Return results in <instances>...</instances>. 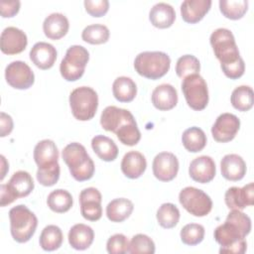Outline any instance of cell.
Here are the masks:
<instances>
[{
	"instance_id": "6da1fadb",
	"label": "cell",
	"mask_w": 254,
	"mask_h": 254,
	"mask_svg": "<svg viewBox=\"0 0 254 254\" xmlns=\"http://www.w3.org/2000/svg\"><path fill=\"white\" fill-rule=\"evenodd\" d=\"M101 127L115 133L119 141L126 146H135L141 139V133L133 114L124 108L107 106L100 116Z\"/></svg>"
},
{
	"instance_id": "7a4b0ae2",
	"label": "cell",
	"mask_w": 254,
	"mask_h": 254,
	"mask_svg": "<svg viewBox=\"0 0 254 254\" xmlns=\"http://www.w3.org/2000/svg\"><path fill=\"white\" fill-rule=\"evenodd\" d=\"M251 219L248 215L238 209H231L224 223L218 225L213 233L215 241L221 248L231 246L250 233Z\"/></svg>"
},
{
	"instance_id": "3957f363",
	"label": "cell",
	"mask_w": 254,
	"mask_h": 254,
	"mask_svg": "<svg viewBox=\"0 0 254 254\" xmlns=\"http://www.w3.org/2000/svg\"><path fill=\"white\" fill-rule=\"evenodd\" d=\"M62 156L75 181L84 182L93 177L95 166L83 145L77 142L69 143L64 148Z\"/></svg>"
},
{
	"instance_id": "277c9868",
	"label": "cell",
	"mask_w": 254,
	"mask_h": 254,
	"mask_svg": "<svg viewBox=\"0 0 254 254\" xmlns=\"http://www.w3.org/2000/svg\"><path fill=\"white\" fill-rule=\"evenodd\" d=\"M10 232L18 243L28 242L34 235L38 226V218L26 205L19 204L9 211Z\"/></svg>"
},
{
	"instance_id": "5b68a950",
	"label": "cell",
	"mask_w": 254,
	"mask_h": 254,
	"mask_svg": "<svg viewBox=\"0 0 254 254\" xmlns=\"http://www.w3.org/2000/svg\"><path fill=\"white\" fill-rule=\"evenodd\" d=\"M171 59L164 52H143L134 61V68L138 74L148 79H159L170 69Z\"/></svg>"
},
{
	"instance_id": "8992f818",
	"label": "cell",
	"mask_w": 254,
	"mask_h": 254,
	"mask_svg": "<svg viewBox=\"0 0 254 254\" xmlns=\"http://www.w3.org/2000/svg\"><path fill=\"white\" fill-rule=\"evenodd\" d=\"M210 45L220 66L236 63L241 59L232 32L225 28L214 30L209 38Z\"/></svg>"
},
{
	"instance_id": "52a82bcc",
	"label": "cell",
	"mask_w": 254,
	"mask_h": 254,
	"mask_svg": "<svg viewBox=\"0 0 254 254\" xmlns=\"http://www.w3.org/2000/svg\"><path fill=\"white\" fill-rule=\"evenodd\" d=\"M69 106L73 117L79 121L92 119L98 107V95L89 86H80L69 94Z\"/></svg>"
},
{
	"instance_id": "ba28073f",
	"label": "cell",
	"mask_w": 254,
	"mask_h": 254,
	"mask_svg": "<svg viewBox=\"0 0 254 254\" xmlns=\"http://www.w3.org/2000/svg\"><path fill=\"white\" fill-rule=\"evenodd\" d=\"M35 188L32 176L26 171L15 172L7 184L0 186V205L6 206L20 197L29 195Z\"/></svg>"
},
{
	"instance_id": "9c48e42d",
	"label": "cell",
	"mask_w": 254,
	"mask_h": 254,
	"mask_svg": "<svg viewBox=\"0 0 254 254\" xmlns=\"http://www.w3.org/2000/svg\"><path fill=\"white\" fill-rule=\"evenodd\" d=\"M88 61L89 53L84 47L79 45L70 46L60 64V71L64 79L67 81L79 79L84 73Z\"/></svg>"
},
{
	"instance_id": "30bf717a",
	"label": "cell",
	"mask_w": 254,
	"mask_h": 254,
	"mask_svg": "<svg viewBox=\"0 0 254 254\" xmlns=\"http://www.w3.org/2000/svg\"><path fill=\"white\" fill-rule=\"evenodd\" d=\"M182 91L188 105L196 111L202 110L208 103V88L199 73L190 74L182 81Z\"/></svg>"
},
{
	"instance_id": "8fae6325",
	"label": "cell",
	"mask_w": 254,
	"mask_h": 254,
	"mask_svg": "<svg viewBox=\"0 0 254 254\" xmlns=\"http://www.w3.org/2000/svg\"><path fill=\"white\" fill-rule=\"evenodd\" d=\"M179 200L188 212L197 217L207 215L212 208L210 196L194 187L183 189L179 193Z\"/></svg>"
},
{
	"instance_id": "7c38bea8",
	"label": "cell",
	"mask_w": 254,
	"mask_h": 254,
	"mask_svg": "<svg viewBox=\"0 0 254 254\" xmlns=\"http://www.w3.org/2000/svg\"><path fill=\"white\" fill-rule=\"evenodd\" d=\"M7 83L16 89H28L35 81V74L31 67L22 61H14L5 68Z\"/></svg>"
},
{
	"instance_id": "4fadbf2b",
	"label": "cell",
	"mask_w": 254,
	"mask_h": 254,
	"mask_svg": "<svg viewBox=\"0 0 254 254\" xmlns=\"http://www.w3.org/2000/svg\"><path fill=\"white\" fill-rule=\"evenodd\" d=\"M102 196L95 188H86L79 193L80 213L83 218L89 221H97L102 216Z\"/></svg>"
},
{
	"instance_id": "5bb4252c",
	"label": "cell",
	"mask_w": 254,
	"mask_h": 254,
	"mask_svg": "<svg viewBox=\"0 0 254 254\" xmlns=\"http://www.w3.org/2000/svg\"><path fill=\"white\" fill-rule=\"evenodd\" d=\"M240 128V120L232 113L220 114L211 127L213 139L219 143H226L234 139Z\"/></svg>"
},
{
	"instance_id": "9a60e30c",
	"label": "cell",
	"mask_w": 254,
	"mask_h": 254,
	"mask_svg": "<svg viewBox=\"0 0 254 254\" xmlns=\"http://www.w3.org/2000/svg\"><path fill=\"white\" fill-rule=\"evenodd\" d=\"M153 174L161 182L174 180L179 172L178 158L170 152H161L153 160Z\"/></svg>"
},
{
	"instance_id": "2e32d148",
	"label": "cell",
	"mask_w": 254,
	"mask_h": 254,
	"mask_svg": "<svg viewBox=\"0 0 254 254\" xmlns=\"http://www.w3.org/2000/svg\"><path fill=\"white\" fill-rule=\"evenodd\" d=\"M28 44L27 35L16 27L5 28L0 37V49L5 55L22 53Z\"/></svg>"
},
{
	"instance_id": "e0dca14e",
	"label": "cell",
	"mask_w": 254,
	"mask_h": 254,
	"mask_svg": "<svg viewBox=\"0 0 254 254\" xmlns=\"http://www.w3.org/2000/svg\"><path fill=\"white\" fill-rule=\"evenodd\" d=\"M254 185L249 183L243 188L231 187L224 194V201L229 209L242 210L246 206L253 205L254 203Z\"/></svg>"
},
{
	"instance_id": "ac0fdd59",
	"label": "cell",
	"mask_w": 254,
	"mask_h": 254,
	"mask_svg": "<svg viewBox=\"0 0 254 254\" xmlns=\"http://www.w3.org/2000/svg\"><path fill=\"white\" fill-rule=\"evenodd\" d=\"M215 163L209 156H200L193 159L189 167L190 177L197 183L206 184L215 177Z\"/></svg>"
},
{
	"instance_id": "d6986e66",
	"label": "cell",
	"mask_w": 254,
	"mask_h": 254,
	"mask_svg": "<svg viewBox=\"0 0 254 254\" xmlns=\"http://www.w3.org/2000/svg\"><path fill=\"white\" fill-rule=\"evenodd\" d=\"M56 48L46 42L36 43L30 51V60L41 69L51 68L57 60Z\"/></svg>"
},
{
	"instance_id": "ffe728a7",
	"label": "cell",
	"mask_w": 254,
	"mask_h": 254,
	"mask_svg": "<svg viewBox=\"0 0 254 254\" xmlns=\"http://www.w3.org/2000/svg\"><path fill=\"white\" fill-rule=\"evenodd\" d=\"M34 160L38 168L52 167L59 164V150L56 143L50 139H44L34 148Z\"/></svg>"
},
{
	"instance_id": "44dd1931",
	"label": "cell",
	"mask_w": 254,
	"mask_h": 254,
	"mask_svg": "<svg viewBox=\"0 0 254 254\" xmlns=\"http://www.w3.org/2000/svg\"><path fill=\"white\" fill-rule=\"evenodd\" d=\"M220 171L224 179L237 182L242 180L246 174V163L237 154H227L220 161Z\"/></svg>"
},
{
	"instance_id": "7402d4cb",
	"label": "cell",
	"mask_w": 254,
	"mask_h": 254,
	"mask_svg": "<svg viewBox=\"0 0 254 254\" xmlns=\"http://www.w3.org/2000/svg\"><path fill=\"white\" fill-rule=\"evenodd\" d=\"M151 98L153 105L157 109L161 111H167L173 109L177 105L178 92L172 84L163 83L155 87Z\"/></svg>"
},
{
	"instance_id": "603a6c76",
	"label": "cell",
	"mask_w": 254,
	"mask_h": 254,
	"mask_svg": "<svg viewBox=\"0 0 254 254\" xmlns=\"http://www.w3.org/2000/svg\"><path fill=\"white\" fill-rule=\"evenodd\" d=\"M210 0H186L181 4V15L185 22L195 24L209 11Z\"/></svg>"
},
{
	"instance_id": "cb8c5ba5",
	"label": "cell",
	"mask_w": 254,
	"mask_h": 254,
	"mask_svg": "<svg viewBox=\"0 0 254 254\" xmlns=\"http://www.w3.org/2000/svg\"><path fill=\"white\" fill-rule=\"evenodd\" d=\"M147 168V161L144 155L138 151L126 153L121 161V171L129 179H138Z\"/></svg>"
},
{
	"instance_id": "d4e9b609",
	"label": "cell",
	"mask_w": 254,
	"mask_h": 254,
	"mask_svg": "<svg viewBox=\"0 0 254 254\" xmlns=\"http://www.w3.org/2000/svg\"><path fill=\"white\" fill-rule=\"evenodd\" d=\"M69 28L67 18L62 13L50 14L43 23V31L51 40H60L66 35Z\"/></svg>"
},
{
	"instance_id": "484cf974",
	"label": "cell",
	"mask_w": 254,
	"mask_h": 254,
	"mask_svg": "<svg viewBox=\"0 0 254 254\" xmlns=\"http://www.w3.org/2000/svg\"><path fill=\"white\" fill-rule=\"evenodd\" d=\"M68 243L75 250H85L90 247L94 239L92 228L83 223L74 224L68 231Z\"/></svg>"
},
{
	"instance_id": "4316f807",
	"label": "cell",
	"mask_w": 254,
	"mask_h": 254,
	"mask_svg": "<svg viewBox=\"0 0 254 254\" xmlns=\"http://www.w3.org/2000/svg\"><path fill=\"white\" fill-rule=\"evenodd\" d=\"M149 19L154 27L159 29H166L174 24L176 20V12L170 4L160 2L151 8Z\"/></svg>"
},
{
	"instance_id": "83f0119b",
	"label": "cell",
	"mask_w": 254,
	"mask_h": 254,
	"mask_svg": "<svg viewBox=\"0 0 254 254\" xmlns=\"http://www.w3.org/2000/svg\"><path fill=\"white\" fill-rule=\"evenodd\" d=\"M91 147L99 159L112 162L118 156V147L115 142L104 135H96L91 140Z\"/></svg>"
},
{
	"instance_id": "f1b7e54d",
	"label": "cell",
	"mask_w": 254,
	"mask_h": 254,
	"mask_svg": "<svg viewBox=\"0 0 254 254\" xmlns=\"http://www.w3.org/2000/svg\"><path fill=\"white\" fill-rule=\"evenodd\" d=\"M134 209L133 202L125 197L111 200L106 206V216L112 222H122L127 219Z\"/></svg>"
},
{
	"instance_id": "f546056e",
	"label": "cell",
	"mask_w": 254,
	"mask_h": 254,
	"mask_svg": "<svg viewBox=\"0 0 254 254\" xmlns=\"http://www.w3.org/2000/svg\"><path fill=\"white\" fill-rule=\"evenodd\" d=\"M112 92L118 101L131 102L136 97L137 85L132 78L119 76L113 81Z\"/></svg>"
},
{
	"instance_id": "4dcf8cb0",
	"label": "cell",
	"mask_w": 254,
	"mask_h": 254,
	"mask_svg": "<svg viewBox=\"0 0 254 254\" xmlns=\"http://www.w3.org/2000/svg\"><path fill=\"white\" fill-rule=\"evenodd\" d=\"M182 142L186 150L191 153L200 152L206 145V135L198 127H190L184 131Z\"/></svg>"
},
{
	"instance_id": "1f68e13d",
	"label": "cell",
	"mask_w": 254,
	"mask_h": 254,
	"mask_svg": "<svg viewBox=\"0 0 254 254\" xmlns=\"http://www.w3.org/2000/svg\"><path fill=\"white\" fill-rule=\"evenodd\" d=\"M64 235L62 229L54 224L46 226L40 235L39 243L45 251H55L62 246Z\"/></svg>"
},
{
	"instance_id": "d6a6232c",
	"label": "cell",
	"mask_w": 254,
	"mask_h": 254,
	"mask_svg": "<svg viewBox=\"0 0 254 254\" xmlns=\"http://www.w3.org/2000/svg\"><path fill=\"white\" fill-rule=\"evenodd\" d=\"M73 200L71 194L62 189H58L50 192L47 198V204L51 210L57 213H64L68 211L72 206Z\"/></svg>"
},
{
	"instance_id": "836d02e7",
	"label": "cell",
	"mask_w": 254,
	"mask_h": 254,
	"mask_svg": "<svg viewBox=\"0 0 254 254\" xmlns=\"http://www.w3.org/2000/svg\"><path fill=\"white\" fill-rule=\"evenodd\" d=\"M230 101L232 106L239 111L245 112L250 110L254 103L252 88L248 85L237 86L231 93Z\"/></svg>"
},
{
	"instance_id": "e575fe53",
	"label": "cell",
	"mask_w": 254,
	"mask_h": 254,
	"mask_svg": "<svg viewBox=\"0 0 254 254\" xmlns=\"http://www.w3.org/2000/svg\"><path fill=\"white\" fill-rule=\"evenodd\" d=\"M156 216L160 226L170 229L178 224L180 220V210L174 203L166 202L159 207Z\"/></svg>"
},
{
	"instance_id": "d590c367",
	"label": "cell",
	"mask_w": 254,
	"mask_h": 254,
	"mask_svg": "<svg viewBox=\"0 0 254 254\" xmlns=\"http://www.w3.org/2000/svg\"><path fill=\"white\" fill-rule=\"evenodd\" d=\"M219 10L222 15L230 20L241 19L248 10V1L246 0H220Z\"/></svg>"
},
{
	"instance_id": "8d00e7d4",
	"label": "cell",
	"mask_w": 254,
	"mask_h": 254,
	"mask_svg": "<svg viewBox=\"0 0 254 254\" xmlns=\"http://www.w3.org/2000/svg\"><path fill=\"white\" fill-rule=\"evenodd\" d=\"M110 36L109 30L105 25L92 24L86 26L82 33L81 38L84 42L91 45H100L108 41Z\"/></svg>"
},
{
	"instance_id": "74e56055",
	"label": "cell",
	"mask_w": 254,
	"mask_h": 254,
	"mask_svg": "<svg viewBox=\"0 0 254 254\" xmlns=\"http://www.w3.org/2000/svg\"><path fill=\"white\" fill-rule=\"evenodd\" d=\"M200 69L199 61L192 55H185L178 59L176 64V73L180 78H185L190 74L198 73Z\"/></svg>"
},
{
	"instance_id": "f35d334b",
	"label": "cell",
	"mask_w": 254,
	"mask_h": 254,
	"mask_svg": "<svg viewBox=\"0 0 254 254\" xmlns=\"http://www.w3.org/2000/svg\"><path fill=\"white\" fill-rule=\"evenodd\" d=\"M180 236L184 244L197 245L204 238V227L198 223H189L181 229Z\"/></svg>"
},
{
	"instance_id": "ab89813d",
	"label": "cell",
	"mask_w": 254,
	"mask_h": 254,
	"mask_svg": "<svg viewBox=\"0 0 254 254\" xmlns=\"http://www.w3.org/2000/svg\"><path fill=\"white\" fill-rule=\"evenodd\" d=\"M155 243L146 234H136L129 243V253L131 254H153L155 253Z\"/></svg>"
},
{
	"instance_id": "60d3db41",
	"label": "cell",
	"mask_w": 254,
	"mask_h": 254,
	"mask_svg": "<svg viewBox=\"0 0 254 254\" xmlns=\"http://www.w3.org/2000/svg\"><path fill=\"white\" fill-rule=\"evenodd\" d=\"M60 165L57 164L52 167H46V168H38L36 177L38 182L45 187H52L60 179Z\"/></svg>"
},
{
	"instance_id": "b9f144b4",
	"label": "cell",
	"mask_w": 254,
	"mask_h": 254,
	"mask_svg": "<svg viewBox=\"0 0 254 254\" xmlns=\"http://www.w3.org/2000/svg\"><path fill=\"white\" fill-rule=\"evenodd\" d=\"M106 250L109 254L127 253L129 251V241L124 234L116 233L108 238Z\"/></svg>"
},
{
	"instance_id": "7bdbcfd3",
	"label": "cell",
	"mask_w": 254,
	"mask_h": 254,
	"mask_svg": "<svg viewBox=\"0 0 254 254\" xmlns=\"http://www.w3.org/2000/svg\"><path fill=\"white\" fill-rule=\"evenodd\" d=\"M85 11L92 17L104 16L109 9L107 0H85L83 2Z\"/></svg>"
},
{
	"instance_id": "ee69618b",
	"label": "cell",
	"mask_w": 254,
	"mask_h": 254,
	"mask_svg": "<svg viewBox=\"0 0 254 254\" xmlns=\"http://www.w3.org/2000/svg\"><path fill=\"white\" fill-rule=\"evenodd\" d=\"M20 1L13 0V1H1L0 2V11L1 16L3 18H10L15 16L20 10Z\"/></svg>"
},
{
	"instance_id": "f6af8a7d",
	"label": "cell",
	"mask_w": 254,
	"mask_h": 254,
	"mask_svg": "<svg viewBox=\"0 0 254 254\" xmlns=\"http://www.w3.org/2000/svg\"><path fill=\"white\" fill-rule=\"evenodd\" d=\"M13 130V119L12 117L5 113H0V136L5 137L9 135Z\"/></svg>"
},
{
	"instance_id": "bcb514c9",
	"label": "cell",
	"mask_w": 254,
	"mask_h": 254,
	"mask_svg": "<svg viewBox=\"0 0 254 254\" xmlns=\"http://www.w3.org/2000/svg\"><path fill=\"white\" fill-rule=\"evenodd\" d=\"M246 249H247V242L246 240H241L231 246H228V247H223L219 249V253H227V254H243L246 252Z\"/></svg>"
},
{
	"instance_id": "7dc6e473",
	"label": "cell",
	"mask_w": 254,
	"mask_h": 254,
	"mask_svg": "<svg viewBox=\"0 0 254 254\" xmlns=\"http://www.w3.org/2000/svg\"><path fill=\"white\" fill-rule=\"evenodd\" d=\"M1 164H2V172H1L0 180L2 181L5 178L7 171L9 170V164L7 163V161H6V159H5V157L3 155H1Z\"/></svg>"
}]
</instances>
